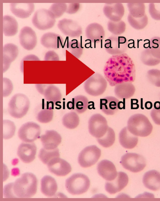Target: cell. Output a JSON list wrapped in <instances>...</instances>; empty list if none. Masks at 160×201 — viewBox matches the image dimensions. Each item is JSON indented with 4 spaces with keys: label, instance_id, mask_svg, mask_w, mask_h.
Segmentation results:
<instances>
[{
    "label": "cell",
    "instance_id": "d590c367",
    "mask_svg": "<svg viewBox=\"0 0 160 201\" xmlns=\"http://www.w3.org/2000/svg\"><path fill=\"white\" fill-rule=\"evenodd\" d=\"M115 139V135L113 130L108 127L105 134L102 137L97 138L98 143L102 146L108 148L112 145Z\"/></svg>",
    "mask_w": 160,
    "mask_h": 201
},
{
    "label": "cell",
    "instance_id": "83f0119b",
    "mask_svg": "<svg viewBox=\"0 0 160 201\" xmlns=\"http://www.w3.org/2000/svg\"><path fill=\"white\" fill-rule=\"evenodd\" d=\"M119 141L120 145L124 148L132 149L138 144V138L130 132L127 127L123 128L119 134Z\"/></svg>",
    "mask_w": 160,
    "mask_h": 201
},
{
    "label": "cell",
    "instance_id": "816d5d0a",
    "mask_svg": "<svg viewBox=\"0 0 160 201\" xmlns=\"http://www.w3.org/2000/svg\"><path fill=\"white\" fill-rule=\"evenodd\" d=\"M145 107L146 109H150L152 107V104L151 102L147 101L145 104Z\"/></svg>",
    "mask_w": 160,
    "mask_h": 201
},
{
    "label": "cell",
    "instance_id": "bcb514c9",
    "mask_svg": "<svg viewBox=\"0 0 160 201\" xmlns=\"http://www.w3.org/2000/svg\"><path fill=\"white\" fill-rule=\"evenodd\" d=\"M149 12L153 19L160 20V3H151L149 5Z\"/></svg>",
    "mask_w": 160,
    "mask_h": 201
},
{
    "label": "cell",
    "instance_id": "ab89813d",
    "mask_svg": "<svg viewBox=\"0 0 160 201\" xmlns=\"http://www.w3.org/2000/svg\"><path fill=\"white\" fill-rule=\"evenodd\" d=\"M126 24L121 20L118 22L109 20L107 23L108 30L113 35H118L123 34L126 29Z\"/></svg>",
    "mask_w": 160,
    "mask_h": 201
},
{
    "label": "cell",
    "instance_id": "db71d44e",
    "mask_svg": "<svg viewBox=\"0 0 160 201\" xmlns=\"http://www.w3.org/2000/svg\"></svg>",
    "mask_w": 160,
    "mask_h": 201
},
{
    "label": "cell",
    "instance_id": "e0dca14e",
    "mask_svg": "<svg viewBox=\"0 0 160 201\" xmlns=\"http://www.w3.org/2000/svg\"><path fill=\"white\" fill-rule=\"evenodd\" d=\"M128 182L127 175L124 172H119L114 180L106 182L105 189L109 193L115 194L123 189L127 186Z\"/></svg>",
    "mask_w": 160,
    "mask_h": 201
},
{
    "label": "cell",
    "instance_id": "60d3db41",
    "mask_svg": "<svg viewBox=\"0 0 160 201\" xmlns=\"http://www.w3.org/2000/svg\"><path fill=\"white\" fill-rule=\"evenodd\" d=\"M68 50L78 58H79L83 52V48L80 43L76 39L68 41L66 45Z\"/></svg>",
    "mask_w": 160,
    "mask_h": 201
},
{
    "label": "cell",
    "instance_id": "5bb4252c",
    "mask_svg": "<svg viewBox=\"0 0 160 201\" xmlns=\"http://www.w3.org/2000/svg\"><path fill=\"white\" fill-rule=\"evenodd\" d=\"M35 87L38 92L43 95L48 102L55 104L59 102L62 98L61 92L57 87L52 84H38Z\"/></svg>",
    "mask_w": 160,
    "mask_h": 201
},
{
    "label": "cell",
    "instance_id": "9a60e30c",
    "mask_svg": "<svg viewBox=\"0 0 160 201\" xmlns=\"http://www.w3.org/2000/svg\"><path fill=\"white\" fill-rule=\"evenodd\" d=\"M20 43L27 50H31L36 46L37 37L35 32L30 27L25 26L21 30L19 35Z\"/></svg>",
    "mask_w": 160,
    "mask_h": 201
},
{
    "label": "cell",
    "instance_id": "7dc6e473",
    "mask_svg": "<svg viewBox=\"0 0 160 201\" xmlns=\"http://www.w3.org/2000/svg\"><path fill=\"white\" fill-rule=\"evenodd\" d=\"M3 97L8 96L13 90V85L11 81L8 78L3 77Z\"/></svg>",
    "mask_w": 160,
    "mask_h": 201
},
{
    "label": "cell",
    "instance_id": "f6af8a7d",
    "mask_svg": "<svg viewBox=\"0 0 160 201\" xmlns=\"http://www.w3.org/2000/svg\"><path fill=\"white\" fill-rule=\"evenodd\" d=\"M147 77L151 83L156 87H160V70H149L147 71Z\"/></svg>",
    "mask_w": 160,
    "mask_h": 201
},
{
    "label": "cell",
    "instance_id": "3957f363",
    "mask_svg": "<svg viewBox=\"0 0 160 201\" xmlns=\"http://www.w3.org/2000/svg\"><path fill=\"white\" fill-rule=\"evenodd\" d=\"M127 128L132 134L140 137H146L152 132L153 126L148 118L141 114L130 116L127 122Z\"/></svg>",
    "mask_w": 160,
    "mask_h": 201
},
{
    "label": "cell",
    "instance_id": "c3c4849f",
    "mask_svg": "<svg viewBox=\"0 0 160 201\" xmlns=\"http://www.w3.org/2000/svg\"><path fill=\"white\" fill-rule=\"evenodd\" d=\"M66 13L69 14L76 13L79 9L80 4L78 3H71L68 4Z\"/></svg>",
    "mask_w": 160,
    "mask_h": 201
},
{
    "label": "cell",
    "instance_id": "f546056e",
    "mask_svg": "<svg viewBox=\"0 0 160 201\" xmlns=\"http://www.w3.org/2000/svg\"><path fill=\"white\" fill-rule=\"evenodd\" d=\"M58 185L55 179L49 175H46L41 179V190L42 193L48 197H52L56 193Z\"/></svg>",
    "mask_w": 160,
    "mask_h": 201
},
{
    "label": "cell",
    "instance_id": "836d02e7",
    "mask_svg": "<svg viewBox=\"0 0 160 201\" xmlns=\"http://www.w3.org/2000/svg\"><path fill=\"white\" fill-rule=\"evenodd\" d=\"M53 116V109L49 105H46L38 113L36 116L37 120L42 123H47L51 121Z\"/></svg>",
    "mask_w": 160,
    "mask_h": 201
},
{
    "label": "cell",
    "instance_id": "7402d4cb",
    "mask_svg": "<svg viewBox=\"0 0 160 201\" xmlns=\"http://www.w3.org/2000/svg\"><path fill=\"white\" fill-rule=\"evenodd\" d=\"M85 33L87 39L95 44L100 42L104 39L105 35L103 27L97 23L89 24L86 28Z\"/></svg>",
    "mask_w": 160,
    "mask_h": 201
},
{
    "label": "cell",
    "instance_id": "681fc988",
    "mask_svg": "<svg viewBox=\"0 0 160 201\" xmlns=\"http://www.w3.org/2000/svg\"><path fill=\"white\" fill-rule=\"evenodd\" d=\"M150 115L155 123L160 125V109H156L153 108L151 111Z\"/></svg>",
    "mask_w": 160,
    "mask_h": 201
},
{
    "label": "cell",
    "instance_id": "52a82bcc",
    "mask_svg": "<svg viewBox=\"0 0 160 201\" xmlns=\"http://www.w3.org/2000/svg\"><path fill=\"white\" fill-rule=\"evenodd\" d=\"M120 162L124 168L133 172L141 171L146 166V161L144 157L134 153H127L124 155Z\"/></svg>",
    "mask_w": 160,
    "mask_h": 201
},
{
    "label": "cell",
    "instance_id": "f5cc1de1",
    "mask_svg": "<svg viewBox=\"0 0 160 201\" xmlns=\"http://www.w3.org/2000/svg\"><path fill=\"white\" fill-rule=\"evenodd\" d=\"M154 108L156 109H160V102L156 101L154 104Z\"/></svg>",
    "mask_w": 160,
    "mask_h": 201
},
{
    "label": "cell",
    "instance_id": "7bdbcfd3",
    "mask_svg": "<svg viewBox=\"0 0 160 201\" xmlns=\"http://www.w3.org/2000/svg\"><path fill=\"white\" fill-rule=\"evenodd\" d=\"M67 7V4L65 3H54L51 6L48 10L56 19L60 17L66 12Z\"/></svg>",
    "mask_w": 160,
    "mask_h": 201
},
{
    "label": "cell",
    "instance_id": "ba28073f",
    "mask_svg": "<svg viewBox=\"0 0 160 201\" xmlns=\"http://www.w3.org/2000/svg\"><path fill=\"white\" fill-rule=\"evenodd\" d=\"M55 18L48 9L41 8L37 10L32 19V23L37 29L45 30L52 28L56 22Z\"/></svg>",
    "mask_w": 160,
    "mask_h": 201
},
{
    "label": "cell",
    "instance_id": "7c38bea8",
    "mask_svg": "<svg viewBox=\"0 0 160 201\" xmlns=\"http://www.w3.org/2000/svg\"><path fill=\"white\" fill-rule=\"evenodd\" d=\"M41 132V127L38 124L28 122L23 124L19 128L18 136L22 141L31 143L39 137Z\"/></svg>",
    "mask_w": 160,
    "mask_h": 201
},
{
    "label": "cell",
    "instance_id": "4dcf8cb0",
    "mask_svg": "<svg viewBox=\"0 0 160 201\" xmlns=\"http://www.w3.org/2000/svg\"><path fill=\"white\" fill-rule=\"evenodd\" d=\"M18 24L16 19L9 15L3 17V32L7 36H12L18 32Z\"/></svg>",
    "mask_w": 160,
    "mask_h": 201
},
{
    "label": "cell",
    "instance_id": "8d00e7d4",
    "mask_svg": "<svg viewBox=\"0 0 160 201\" xmlns=\"http://www.w3.org/2000/svg\"><path fill=\"white\" fill-rule=\"evenodd\" d=\"M59 150L57 148L49 150L43 147L40 150L38 154L39 159L44 164H47L53 158L59 157Z\"/></svg>",
    "mask_w": 160,
    "mask_h": 201
},
{
    "label": "cell",
    "instance_id": "7a4b0ae2",
    "mask_svg": "<svg viewBox=\"0 0 160 201\" xmlns=\"http://www.w3.org/2000/svg\"><path fill=\"white\" fill-rule=\"evenodd\" d=\"M37 179L33 173H24L14 182L4 187L3 196L8 198H31L37 192Z\"/></svg>",
    "mask_w": 160,
    "mask_h": 201
},
{
    "label": "cell",
    "instance_id": "277c9868",
    "mask_svg": "<svg viewBox=\"0 0 160 201\" xmlns=\"http://www.w3.org/2000/svg\"><path fill=\"white\" fill-rule=\"evenodd\" d=\"M30 106L29 100L26 95L16 93L12 97L8 102V112L14 118H21L27 114Z\"/></svg>",
    "mask_w": 160,
    "mask_h": 201
},
{
    "label": "cell",
    "instance_id": "4316f807",
    "mask_svg": "<svg viewBox=\"0 0 160 201\" xmlns=\"http://www.w3.org/2000/svg\"><path fill=\"white\" fill-rule=\"evenodd\" d=\"M118 99L113 96H107L100 99V108L107 115H113L118 109Z\"/></svg>",
    "mask_w": 160,
    "mask_h": 201
},
{
    "label": "cell",
    "instance_id": "f907efd6",
    "mask_svg": "<svg viewBox=\"0 0 160 201\" xmlns=\"http://www.w3.org/2000/svg\"><path fill=\"white\" fill-rule=\"evenodd\" d=\"M44 60L58 61L59 60V57L57 53L54 51L50 50L46 53L44 57Z\"/></svg>",
    "mask_w": 160,
    "mask_h": 201
},
{
    "label": "cell",
    "instance_id": "ee69618b",
    "mask_svg": "<svg viewBox=\"0 0 160 201\" xmlns=\"http://www.w3.org/2000/svg\"><path fill=\"white\" fill-rule=\"evenodd\" d=\"M150 51L154 57L160 59V37L155 36L150 40Z\"/></svg>",
    "mask_w": 160,
    "mask_h": 201
},
{
    "label": "cell",
    "instance_id": "9c48e42d",
    "mask_svg": "<svg viewBox=\"0 0 160 201\" xmlns=\"http://www.w3.org/2000/svg\"><path fill=\"white\" fill-rule=\"evenodd\" d=\"M128 44L125 37L112 35L105 40L104 46L107 53L115 55L124 53L128 49Z\"/></svg>",
    "mask_w": 160,
    "mask_h": 201
},
{
    "label": "cell",
    "instance_id": "e575fe53",
    "mask_svg": "<svg viewBox=\"0 0 160 201\" xmlns=\"http://www.w3.org/2000/svg\"><path fill=\"white\" fill-rule=\"evenodd\" d=\"M127 7L129 14L134 18H141L145 14V7L143 3H128Z\"/></svg>",
    "mask_w": 160,
    "mask_h": 201
},
{
    "label": "cell",
    "instance_id": "d4e9b609",
    "mask_svg": "<svg viewBox=\"0 0 160 201\" xmlns=\"http://www.w3.org/2000/svg\"><path fill=\"white\" fill-rule=\"evenodd\" d=\"M40 42L41 44L46 48L57 49L63 46L64 41L60 35L50 32L46 33L42 35Z\"/></svg>",
    "mask_w": 160,
    "mask_h": 201
},
{
    "label": "cell",
    "instance_id": "6da1fadb",
    "mask_svg": "<svg viewBox=\"0 0 160 201\" xmlns=\"http://www.w3.org/2000/svg\"><path fill=\"white\" fill-rule=\"evenodd\" d=\"M103 71L105 78L112 87L125 82H132L135 79V65L125 53L110 57Z\"/></svg>",
    "mask_w": 160,
    "mask_h": 201
},
{
    "label": "cell",
    "instance_id": "30bf717a",
    "mask_svg": "<svg viewBox=\"0 0 160 201\" xmlns=\"http://www.w3.org/2000/svg\"><path fill=\"white\" fill-rule=\"evenodd\" d=\"M101 155V150L95 145L86 147L79 153L78 161L83 168L90 167L95 164Z\"/></svg>",
    "mask_w": 160,
    "mask_h": 201
},
{
    "label": "cell",
    "instance_id": "ac0fdd59",
    "mask_svg": "<svg viewBox=\"0 0 160 201\" xmlns=\"http://www.w3.org/2000/svg\"><path fill=\"white\" fill-rule=\"evenodd\" d=\"M103 11L105 16L109 20L118 22L121 20L124 13L123 4L120 3H106Z\"/></svg>",
    "mask_w": 160,
    "mask_h": 201
},
{
    "label": "cell",
    "instance_id": "ffe728a7",
    "mask_svg": "<svg viewBox=\"0 0 160 201\" xmlns=\"http://www.w3.org/2000/svg\"><path fill=\"white\" fill-rule=\"evenodd\" d=\"M40 138L43 147L49 150L57 148L62 141L60 134L53 130H46Z\"/></svg>",
    "mask_w": 160,
    "mask_h": 201
},
{
    "label": "cell",
    "instance_id": "44dd1931",
    "mask_svg": "<svg viewBox=\"0 0 160 201\" xmlns=\"http://www.w3.org/2000/svg\"><path fill=\"white\" fill-rule=\"evenodd\" d=\"M97 170L98 174L107 181L114 180L117 175L115 165L107 160L101 161L97 165Z\"/></svg>",
    "mask_w": 160,
    "mask_h": 201
},
{
    "label": "cell",
    "instance_id": "2e32d148",
    "mask_svg": "<svg viewBox=\"0 0 160 201\" xmlns=\"http://www.w3.org/2000/svg\"><path fill=\"white\" fill-rule=\"evenodd\" d=\"M47 165L51 172L59 176L67 175L71 172L72 169L70 164L59 157L51 160Z\"/></svg>",
    "mask_w": 160,
    "mask_h": 201
},
{
    "label": "cell",
    "instance_id": "f1b7e54d",
    "mask_svg": "<svg viewBox=\"0 0 160 201\" xmlns=\"http://www.w3.org/2000/svg\"><path fill=\"white\" fill-rule=\"evenodd\" d=\"M135 91L134 85L131 82H125L115 86L114 93L116 96L121 99H128L133 96Z\"/></svg>",
    "mask_w": 160,
    "mask_h": 201
},
{
    "label": "cell",
    "instance_id": "8992f818",
    "mask_svg": "<svg viewBox=\"0 0 160 201\" xmlns=\"http://www.w3.org/2000/svg\"><path fill=\"white\" fill-rule=\"evenodd\" d=\"M105 77L98 73H95L85 82L84 88L88 94L97 96L102 94L105 91L107 82Z\"/></svg>",
    "mask_w": 160,
    "mask_h": 201
},
{
    "label": "cell",
    "instance_id": "603a6c76",
    "mask_svg": "<svg viewBox=\"0 0 160 201\" xmlns=\"http://www.w3.org/2000/svg\"><path fill=\"white\" fill-rule=\"evenodd\" d=\"M18 49L16 45L12 43H7L3 47V72H5L9 68L11 63L17 57Z\"/></svg>",
    "mask_w": 160,
    "mask_h": 201
},
{
    "label": "cell",
    "instance_id": "8fae6325",
    "mask_svg": "<svg viewBox=\"0 0 160 201\" xmlns=\"http://www.w3.org/2000/svg\"><path fill=\"white\" fill-rule=\"evenodd\" d=\"M108 128L106 119L100 114H94L89 119V132L92 136L97 138L103 136L107 132Z\"/></svg>",
    "mask_w": 160,
    "mask_h": 201
},
{
    "label": "cell",
    "instance_id": "4fadbf2b",
    "mask_svg": "<svg viewBox=\"0 0 160 201\" xmlns=\"http://www.w3.org/2000/svg\"><path fill=\"white\" fill-rule=\"evenodd\" d=\"M57 26L63 34L71 37H78L82 33L81 26L72 19L64 18L60 20Z\"/></svg>",
    "mask_w": 160,
    "mask_h": 201
},
{
    "label": "cell",
    "instance_id": "cb8c5ba5",
    "mask_svg": "<svg viewBox=\"0 0 160 201\" xmlns=\"http://www.w3.org/2000/svg\"><path fill=\"white\" fill-rule=\"evenodd\" d=\"M10 9L16 17L25 19L29 17L33 12L34 5L33 3H11Z\"/></svg>",
    "mask_w": 160,
    "mask_h": 201
},
{
    "label": "cell",
    "instance_id": "d6986e66",
    "mask_svg": "<svg viewBox=\"0 0 160 201\" xmlns=\"http://www.w3.org/2000/svg\"><path fill=\"white\" fill-rule=\"evenodd\" d=\"M37 147L32 142L21 143L18 146L17 155L20 159L25 163H29L34 159Z\"/></svg>",
    "mask_w": 160,
    "mask_h": 201
},
{
    "label": "cell",
    "instance_id": "484cf974",
    "mask_svg": "<svg viewBox=\"0 0 160 201\" xmlns=\"http://www.w3.org/2000/svg\"><path fill=\"white\" fill-rule=\"evenodd\" d=\"M142 182L147 188L154 191L160 189V173L155 170L146 172L142 178Z\"/></svg>",
    "mask_w": 160,
    "mask_h": 201
},
{
    "label": "cell",
    "instance_id": "5b68a950",
    "mask_svg": "<svg viewBox=\"0 0 160 201\" xmlns=\"http://www.w3.org/2000/svg\"><path fill=\"white\" fill-rule=\"evenodd\" d=\"M90 185V181L86 175L75 173L68 178L65 182V188L70 193L79 195L86 192Z\"/></svg>",
    "mask_w": 160,
    "mask_h": 201
},
{
    "label": "cell",
    "instance_id": "1f68e13d",
    "mask_svg": "<svg viewBox=\"0 0 160 201\" xmlns=\"http://www.w3.org/2000/svg\"><path fill=\"white\" fill-rule=\"evenodd\" d=\"M88 100L85 96L78 95L72 98L71 108L78 114H82L87 110L88 106Z\"/></svg>",
    "mask_w": 160,
    "mask_h": 201
},
{
    "label": "cell",
    "instance_id": "f35d334b",
    "mask_svg": "<svg viewBox=\"0 0 160 201\" xmlns=\"http://www.w3.org/2000/svg\"><path fill=\"white\" fill-rule=\"evenodd\" d=\"M140 59L144 64L148 66H155L160 63V59L152 55L149 48L144 50L142 52Z\"/></svg>",
    "mask_w": 160,
    "mask_h": 201
},
{
    "label": "cell",
    "instance_id": "b9f144b4",
    "mask_svg": "<svg viewBox=\"0 0 160 201\" xmlns=\"http://www.w3.org/2000/svg\"><path fill=\"white\" fill-rule=\"evenodd\" d=\"M16 130L14 123L9 120H3V138L4 139H9L14 135Z\"/></svg>",
    "mask_w": 160,
    "mask_h": 201
},
{
    "label": "cell",
    "instance_id": "74e56055",
    "mask_svg": "<svg viewBox=\"0 0 160 201\" xmlns=\"http://www.w3.org/2000/svg\"><path fill=\"white\" fill-rule=\"evenodd\" d=\"M127 19L130 25L132 28L137 30L144 29L148 24V17L146 14L141 18H135L129 13Z\"/></svg>",
    "mask_w": 160,
    "mask_h": 201
},
{
    "label": "cell",
    "instance_id": "d6a6232c",
    "mask_svg": "<svg viewBox=\"0 0 160 201\" xmlns=\"http://www.w3.org/2000/svg\"><path fill=\"white\" fill-rule=\"evenodd\" d=\"M79 118L75 112L71 111L65 114L62 119L63 125L67 128L72 129L76 128L79 125Z\"/></svg>",
    "mask_w": 160,
    "mask_h": 201
}]
</instances>
